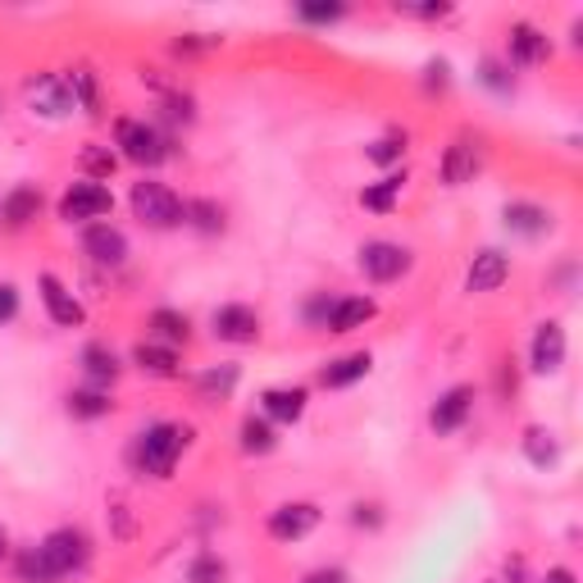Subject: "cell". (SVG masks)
I'll return each instance as SVG.
<instances>
[{
    "label": "cell",
    "instance_id": "cell-1",
    "mask_svg": "<svg viewBox=\"0 0 583 583\" xmlns=\"http://www.w3.org/2000/svg\"><path fill=\"white\" fill-rule=\"evenodd\" d=\"M188 442H192V428L188 424L160 419V424H150L146 434H137V442H133V466L142 474H150V479H169Z\"/></svg>",
    "mask_w": 583,
    "mask_h": 583
},
{
    "label": "cell",
    "instance_id": "cell-2",
    "mask_svg": "<svg viewBox=\"0 0 583 583\" xmlns=\"http://www.w3.org/2000/svg\"><path fill=\"white\" fill-rule=\"evenodd\" d=\"M133 214L146 224V228H178L182 224V201H178V192H169L165 182H137L133 188Z\"/></svg>",
    "mask_w": 583,
    "mask_h": 583
},
{
    "label": "cell",
    "instance_id": "cell-3",
    "mask_svg": "<svg viewBox=\"0 0 583 583\" xmlns=\"http://www.w3.org/2000/svg\"><path fill=\"white\" fill-rule=\"evenodd\" d=\"M42 557H46V565H51L55 579L78 574V570L91 561V538H87L82 529H55V534H46V542H42Z\"/></svg>",
    "mask_w": 583,
    "mask_h": 583
},
{
    "label": "cell",
    "instance_id": "cell-4",
    "mask_svg": "<svg viewBox=\"0 0 583 583\" xmlns=\"http://www.w3.org/2000/svg\"><path fill=\"white\" fill-rule=\"evenodd\" d=\"M114 210V197L110 188H101V182H74V188L59 197V220L69 224H87V220H105V214Z\"/></svg>",
    "mask_w": 583,
    "mask_h": 583
},
{
    "label": "cell",
    "instance_id": "cell-5",
    "mask_svg": "<svg viewBox=\"0 0 583 583\" xmlns=\"http://www.w3.org/2000/svg\"><path fill=\"white\" fill-rule=\"evenodd\" d=\"M119 146H124V156L133 165H165L169 160V137L150 124H133V119L119 124Z\"/></svg>",
    "mask_w": 583,
    "mask_h": 583
},
{
    "label": "cell",
    "instance_id": "cell-6",
    "mask_svg": "<svg viewBox=\"0 0 583 583\" xmlns=\"http://www.w3.org/2000/svg\"><path fill=\"white\" fill-rule=\"evenodd\" d=\"M360 269H365V279H374V283H392V279H402V273L411 269V251L406 247H396V242H365L360 247Z\"/></svg>",
    "mask_w": 583,
    "mask_h": 583
},
{
    "label": "cell",
    "instance_id": "cell-7",
    "mask_svg": "<svg viewBox=\"0 0 583 583\" xmlns=\"http://www.w3.org/2000/svg\"><path fill=\"white\" fill-rule=\"evenodd\" d=\"M210 324H214V337H220V343L247 347V343L260 337V315L251 311V305H220Z\"/></svg>",
    "mask_w": 583,
    "mask_h": 583
},
{
    "label": "cell",
    "instance_id": "cell-8",
    "mask_svg": "<svg viewBox=\"0 0 583 583\" xmlns=\"http://www.w3.org/2000/svg\"><path fill=\"white\" fill-rule=\"evenodd\" d=\"M37 288H42V301H46V315L59 324V328H82V319H87V311H82V301L55 279V273H42L37 279Z\"/></svg>",
    "mask_w": 583,
    "mask_h": 583
},
{
    "label": "cell",
    "instance_id": "cell-9",
    "mask_svg": "<svg viewBox=\"0 0 583 583\" xmlns=\"http://www.w3.org/2000/svg\"><path fill=\"white\" fill-rule=\"evenodd\" d=\"M27 101H33L37 114H51V119L78 110L74 91H69V78H55V74H42V78L27 82Z\"/></svg>",
    "mask_w": 583,
    "mask_h": 583
},
{
    "label": "cell",
    "instance_id": "cell-10",
    "mask_svg": "<svg viewBox=\"0 0 583 583\" xmlns=\"http://www.w3.org/2000/svg\"><path fill=\"white\" fill-rule=\"evenodd\" d=\"M529 365H534L538 374H557L561 365H565V328L557 319L538 324L534 343H529Z\"/></svg>",
    "mask_w": 583,
    "mask_h": 583
},
{
    "label": "cell",
    "instance_id": "cell-11",
    "mask_svg": "<svg viewBox=\"0 0 583 583\" xmlns=\"http://www.w3.org/2000/svg\"><path fill=\"white\" fill-rule=\"evenodd\" d=\"M506 273H511V260H506V251L487 247V251H479V256L470 260V269H466V292H474V296H483V292H497V288L506 283Z\"/></svg>",
    "mask_w": 583,
    "mask_h": 583
},
{
    "label": "cell",
    "instance_id": "cell-12",
    "mask_svg": "<svg viewBox=\"0 0 583 583\" xmlns=\"http://www.w3.org/2000/svg\"><path fill=\"white\" fill-rule=\"evenodd\" d=\"M470 411H474V388L460 383L438 396V406L428 411V424H434V434H456V428L470 419Z\"/></svg>",
    "mask_w": 583,
    "mask_h": 583
},
{
    "label": "cell",
    "instance_id": "cell-13",
    "mask_svg": "<svg viewBox=\"0 0 583 583\" xmlns=\"http://www.w3.org/2000/svg\"><path fill=\"white\" fill-rule=\"evenodd\" d=\"M319 525V506H311V502H288V506H279L269 515V534L279 538V542H296V538H305Z\"/></svg>",
    "mask_w": 583,
    "mask_h": 583
},
{
    "label": "cell",
    "instance_id": "cell-14",
    "mask_svg": "<svg viewBox=\"0 0 583 583\" xmlns=\"http://www.w3.org/2000/svg\"><path fill=\"white\" fill-rule=\"evenodd\" d=\"M82 251L97 260V265H124L128 260V237L119 233L114 224H91L87 233H82Z\"/></svg>",
    "mask_w": 583,
    "mask_h": 583
},
{
    "label": "cell",
    "instance_id": "cell-15",
    "mask_svg": "<svg viewBox=\"0 0 583 583\" xmlns=\"http://www.w3.org/2000/svg\"><path fill=\"white\" fill-rule=\"evenodd\" d=\"M37 214H42V188H33V182H19V188L0 201V224L14 228V233H23Z\"/></svg>",
    "mask_w": 583,
    "mask_h": 583
},
{
    "label": "cell",
    "instance_id": "cell-16",
    "mask_svg": "<svg viewBox=\"0 0 583 583\" xmlns=\"http://www.w3.org/2000/svg\"><path fill=\"white\" fill-rule=\"evenodd\" d=\"M479 165H483L479 142L456 137V142L447 146V156H442V182H447V188H460V182H470V178L479 173Z\"/></svg>",
    "mask_w": 583,
    "mask_h": 583
},
{
    "label": "cell",
    "instance_id": "cell-17",
    "mask_svg": "<svg viewBox=\"0 0 583 583\" xmlns=\"http://www.w3.org/2000/svg\"><path fill=\"white\" fill-rule=\"evenodd\" d=\"M370 365H374L370 351H351L343 360H328L324 370H319V383L324 388H351V383H360L365 374H370Z\"/></svg>",
    "mask_w": 583,
    "mask_h": 583
},
{
    "label": "cell",
    "instance_id": "cell-18",
    "mask_svg": "<svg viewBox=\"0 0 583 583\" xmlns=\"http://www.w3.org/2000/svg\"><path fill=\"white\" fill-rule=\"evenodd\" d=\"M502 220H506V228L519 233V237H542V233L551 228V214H547L542 205H534V201H511V205L502 210Z\"/></svg>",
    "mask_w": 583,
    "mask_h": 583
},
{
    "label": "cell",
    "instance_id": "cell-19",
    "mask_svg": "<svg viewBox=\"0 0 583 583\" xmlns=\"http://www.w3.org/2000/svg\"><path fill=\"white\" fill-rule=\"evenodd\" d=\"M374 311H379V305H374L370 296H343V301L333 305L328 328H333V333H356V328H365V324L374 319Z\"/></svg>",
    "mask_w": 583,
    "mask_h": 583
},
{
    "label": "cell",
    "instance_id": "cell-20",
    "mask_svg": "<svg viewBox=\"0 0 583 583\" xmlns=\"http://www.w3.org/2000/svg\"><path fill=\"white\" fill-rule=\"evenodd\" d=\"M119 370H124V365H119V356L105 343H87L82 347V374L97 383V388H110L119 379Z\"/></svg>",
    "mask_w": 583,
    "mask_h": 583
},
{
    "label": "cell",
    "instance_id": "cell-21",
    "mask_svg": "<svg viewBox=\"0 0 583 583\" xmlns=\"http://www.w3.org/2000/svg\"><path fill=\"white\" fill-rule=\"evenodd\" d=\"M260 402H265V415H269V419L296 424V419L305 415V388H269Z\"/></svg>",
    "mask_w": 583,
    "mask_h": 583
},
{
    "label": "cell",
    "instance_id": "cell-22",
    "mask_svg": "<svg viewBox=\"0 0 583 583\" xmlns=\"http://www.w3.org/2000/svg\"><path fill=\"white\" fill-rule=\"evenodd\" d=\"M511 59H515V65H538V59H547V37L538 33L534 23H515L511 27Z\"/></svg>",
    "mask_w": 583,
    "mask_h": 583
},
{
    "label": "cell",
    "instance_id": "cell-23",
    "mask_svg": "<svg viewBox=\"0 0 583 583\" xmlns=\"http://www.w3.org/2000/svg\"><path fill=\"white\" fill-rule=\"evenodd\" d=\"M133 365H137V370H146V374L169 379V374H178V351L160 347V343H137L133 347Z\"/></svg>",
    "mask_w": 583,
    "mask_h": 583
},
{
    "label": "cell",
    "instance_id": "cell-24",
    "mask_svg": "<svg viewBox=\"0 0 583 583\" xmlns=\"http://www.w3.org/2000/svg\"><path fill=\"white\" fill-rule=\"evenodd\" d=\"M182 224H192L205 237L224 233V205H214V201H182Z\"/></svg>",
    "mask_w": 583,
    "mask_h": 583
},
{
    "label": "cell",
    "instance_id": "cell-25",
    "mask_svg": "<svg viewBox=\"0 0 583 583\" xmlns=\"http://www.w3.org/2000/svg\"><path fill=\"white\" fill-rule=\"evenodd\" d=\"M402 188H406V173H388L383 182H374V188H365V192H360V205L388 214V210L396 205V197H402Z\"/></svg>",
    "mask_w": 583,
    "mask_h": 583
},
{
    "label": "cell",
    "instance_id": "cell-26",
    "mask_svg": "<svg viewBox=\"0 0 583 583\" xmlns=\"http://www.w3.org/2000/svg\"><path fill=\"white\" fill-rule=\"evenodd\" d=\"M525 456L534 460L538 470H547V466H557V460H561V447H557V438H551L547 428H525Z\"/></svg>",
    "mask_w": 583,
    "mask_h": 583
},
{
    "label": "cell",
    "instance_id": "cell-27",
    "mask_svg": "<svg viewBox=\"0 0 583 583\" xmlns=\"http://www.w3.org/2000/svg\"><path fill=\"white\" fill-rule=\"evenodd\" d=\"M69 91H74V101L87 114H101V87H97V74H91V69H74L69 74Z\"/></svg>",
    "mask_w": 583,
    "mask_h": 583
},
{
    "label": "cell",
    "instance_id": "cell-28",
    "mask_svg": "<svg viewBox=\"0 0 583 583\" xmlns=\"http://www.w3.org/2000/svg\"><path fill=\"white\" fill-rule=\"evenodd\" d=\"M150 333L165 337V343L173 347V343H188L192 324H188V315H178V311H156V315H150Z\"/></svg>",
    "mask_w": 583,
    "mask_h": 583
},
{
    "label": "cell",
    "instance_id": "cell-29",
    "mask_svg": "<svg viewBox=\"0 0 583 583\" xmlns=\"http://www.w3.org/2000/svg\"><path fill=\"white\" fill-rule=\"evenodd\" d=\"M273 428H269V419H242V451H251V456H265V451H273Z\"/></svg>",
    "mask_w": 583,
    "mask_h": 583
},
{
    "label": "cell",
    "instance_id": "cell-30",
    "mask_svg": "<svg viewBox=\"0 0 583 583\" xmlns=\"http://www.w3.org/2000/svg\"><path fill=\"white\" fill-rule=\"evenodd\" d=\"M110 396L105 392H69V415L74 419H101V415H110Z\"/></svg>",
    "mask_w": 583,
    "mask_h": 583
},
{
    "label": "cell",
    "instance_id": "cell-31",
    "mask_svg": "<svg viewBox=\"0 0 583 583\" xmlns=\"http://www.w3.org/2000/svg\"><path fill=\"white\" fill-rule=\"evenodd\" d=\"M14 570H19V579H23V583H55V574H51L46 557H42V547H27V551H19Z\"/></svg>",
    "mask_w": 583,
    "mask_h": 583
},
{
    "label": "cell",
    "instance_id": "cell-32",
    "mask_svg": "<svg viewBox=\"0 0 583 583\" xmlns=\"http://www.w3.org/2000/svg\"><path fill=\"white\" fill-rule=\"evenodd\" d=\"M233 383H237V365H224V370H210V374H201V379H197L201 396H228V392H233Z\"/></svg>",
    "mask_w": 583,
    "mask_h": 583
},
{
    "label": "cell",
    "instance_id": "cell-33",
    "mask_svg": "<svg viewBox=\"0 0 583 583\" xmlns=\"http://www.w3.org/2000/svg\"><path fill=\"white\" fill-rule=\"evenodd\" d=\"M82 165H87V173H91V178H110L119 160L110 156V150H101V146H87V150H82Z\"/></svg>",
    "mask_w": 583,
    "mask_h": 583
},
{
    "label": "cell",
    "instance_id": "cell-34",
    "mask_svg": "<svg viewBox=\"0 0 583 583\" xmlns=\"http://www.w3.org/2000/svg\"><path fill=\"white\" fill-rule=\"evenodd\" d=\"M402 150H406V133L402 137H383L370 146V160L374 165H392V160H402Z\"/></svg>",
    "mask_w": 583,
    "mask_h": 583
},
{
    "label": "cell",
    "instance_id": "cell-35",
    "mask_svg": "<svg viewBox=\"0 0 583 583\" xmlns=\"http://www.w3.org/2000/svg\"><path fill=\"white\" fill-rule=\"evenodd\" d=\"M192 583H224V561H214V557H201L192 570H188Z\"/></svg>",
    "mask_w": 583,
    "mask_h": 583
},
{
    "label": "cell",
    "instance_id": "cell-36",
    "mask_svg": "<svg viewBox=\"0 0 583 583\" xmlns=\"http://www.w3.org/2000/svg\"><path fill=\"white\" fill-rule=\"evenodd\" d=\"M333 305H337V301H333V296H324V292H319V296H311V305H305V319H311V324H319V328H328Z\"/></svg>",
    "mask_w": 583,
    "mask_h": 583
},
{
    "label": "cell",
    "instance_id": "cell-37",
    "mask_svg": "<svg viewBox=\"0 0 583 583\" xmlns=\"http://www.w3.org/2000/svg\"><path fill=\"white\" fill-rule=\"evenodd\" d=\"M19 315V288L14 283H0V324H10Z\"/></svg>",
    "mask_w": 583,
    "mask_h": 583
},
{
    "label": "cell",
    "instance_id": "cell-38",
    "mask_svg": "<svg viewBox=\"0 0 583 583\" xmlns=\"http://www.w3.org/2000/svg\"><path fill=\"white\" fill-rule=\"evenodd\" d=\"M301 19L305 23H333V19H343V5H301Z\"/></svg>",
    "mask_w": 583,
    "mask_h": 583
},
{
    "label": "cell",
    "instance_id": "cell-39",
    "mask_svg": "<svg viewBox=\"0 0 583 583\" xmlns=\"http://www.w3.org/2000/svg\"><path fill=\"white\" fill-rule=\"evenodd\" d=\"M483 82L493 91H511V78H506V69L497 65V59H483Z\"/></svg>",
    "mask_w": 583,
    "mask_h": 583
},
{
    "label": "cell",
    "instance_id": "cell-40",
    "mask_svg": "<svg viewBox=\"0 0 583 583\" xmlns=\"http://www.w3.org/2000/svg\"><path fill=\"white\" fill-rule=\"evenodd\" d=\"M301 583H351V579H347V570H337V565H324V570H311V574H305Z\"/></svg>",
    "mask_w": 583,
    "mask_h": 583
},
{
    "label": "cell",
    "instance_id": "cell-41",
    "mask_svg": "<svg viewBox=\"0 0 583 583\" xmlns=\"http://www.w3.org/2000/svg\"><path fill=\"white\" fill-rule=\"evenodd\" d=\"M169 114L182 119V124H192L197 110H192V97H169Z\"/></svg>",
    "mask_w": 583,
    "mask_h": 583
},
{
    "label": "cell",
    "instance_id": "cell-42",
    "mask_svg": "<svg viewBox=\"0 0 583 583\" xmlns=\"http://www.w3.org/2000/svg\"><path fill=\"white\" fill-rule=\"evenodd\" d=\"M356 525H370V529H379L383 525V515H379V506H356Z\"/></svg>",
    "mask_w": 583,
    "mask_h": 583
},
{
    "label": "cell",
    "instance_id": "cell-43",
    "mask_svg": "<svg viewBox=\"0 0 583 583\" xmlns=\"http://www.w3.org/2000/svg\"><path fill=\"white\" fill-rule=\"evenodd\" d=\"M424 74H428V78H424V82H428V87H438V91H442V87H447V65H442V59H434V65H428V69H424Z\"/></svg>",
    "mask_w": 583,
    "mask_h": 583
},
{
    "label": "cell",
    "instance_id": "cell-44",
    "mask_svg": "<svg viewBox=\"0 0 583 583\" xmlns=\"http://www.w3.org/2000/svg\"><path fill=\"white\" fill-rule=\"evenodd\" d=\"M542 583H574V574L565 570V565H557V570H547V579Z\"/></svg>",
    "mask_w": 583,
    "mask_h": 583
},
{
    "label": "cell",
    "instance_id": "cell-45",
    "mask_svg": "<svg viewBox=\"0 0 583 583\" xmlns=\"http://www.w3.org/2000/svg\"><path fill=\"white\" fill-rule=\"evenodd\" d=\"M0 551H5V534H0Z\"/></svg>",
    "mask_w": 583,
    "mask_h": 583
}]
</instances>
